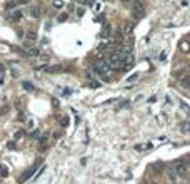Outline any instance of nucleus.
I'll use <instances>...</instances> for the list:
<instances>
[{
  "mask_svg": "<svg viewBox=\"0 0 190 184\" xmlns=\"http://www.w3.org/2000/svg\"><path fill=\"white\" fill-rule=\"evenodd\" d=\"M94 69H95V72L100 74V75H109L110 72H112V65H110L107 60H100Z\"/></svg>",
  "mask_w": 190,
  "mask_h": 184,
  "instance_id": "nucleus-1",
  "label": "nucleus"
},
{
  "mask_svg": "<svg viewBox=\"0 0 190 184\" xmlns=\"http://www.w3.org/2000/svg\"><path fill=\"white\" fill-rule=\"evenodd\" d=\"M132 15H134V19H135V20L142 19L143 15H145L143 3H140V2H134V7H132Z\"/></svg>",
  "mask_w": 190,
  "mask_h": 184,
  "instance_id": "nucleus-2",
  "label": "nucleus"
},
{
  "mask_svg": "<svg viewBox=\"0 0 190 184\" xmlns=\"http://www.w3.org/2000/svg\"><path fill=\"white\" fill-rule=\"evenodd\" d=\"M173 171H175V174L177 176H180V177H183V176H187V166H185V162H175L173 164Z\"/></svg>",
  "mask_w": 190,
  "mask_h": 184,
  "instance_id": "nucleus-3",
  "label": "nucleus"
},
{
  "mask_svg": "<svg viewBox=\"0 0 190 184\" xmlns=\"http://www.w3.org/2000/svg\"><path fill=\"white\" fill-rule=\"evenodd\" d=\"M35 169H37V167H28L27 171H25V172H23V174H22L20 176V179H19V184H23L25 183V181H28V179H30V177L34 176V172H35Z\"/></svg>",
  "mask_w": 190,
  "mask_h": 184,
  "instance_id": "nucleus-4",
  "label": "nucleus"
},
{
  "mask_svg": "<svg viewBox=\"0 0 190 184\" xmlns=\"http://www.w3.org/2000/svg\"><path fill=\"white\" fill-rule=\"evenodd\" d=\"M110 35V25L109 24H103L102 30H100V39H107Z\"/></svg>",
  "mask_w": 190,
  "mask_h": 184,
  "instance_id": "nucleus-5",
  "label": "nucleus"
},
{
  "mask_svg": "<svg viewBox=\"0 0 190 184\" xmlns=\"http://www.w3.org/2000/svg\"><path fill=\"white\" fill-rule=\"evenodd\" d=\"M180 85L183 89H190V75H185V77L180 79Z\"/></svg>",
  "mask_w": 190,
  "mask_h": 184,
  "instance_id": "nucleus-6",
  "label": "nucleus"
},
{
  "mask_svg": "<svg viewBox=\"0 0 190 184\" xmlns=\"http://www.w3.org/2000/svg\"><path fill=\"white\" fill-rule=\"evenodd\" d=\"M167 176H169V179L172 183L177 181V174H175V171H173V167H167Z\"/></svg>",
  "mask_w": 190,
  "mask_h": 184,
  "instance_id": "nucleus-7",
  "label": "nucleus"
},
{
  "mask_svg": "<svg viewBox=\"0 0 190 184\" xmlns=\"http://www.w3.org/2000/svg\"><path fill=\"white\" fill-rule=\"evenodd\" d=\"M132 28H134V25H132L130 22H125V24L122 25V32H123V34H130V32H132Z\"/></svg>",
  "mask_w": 190,
  "mask_h": 184,
  "instance_id": "nucleus-8",
  "label": "nucleus"
},
{
  "mask_svg": "<svg viewBox=\"0 0 190 184\" xmlns=\"http://www.w3.org/2000/svg\"><path fill=\"white\" fill-rule=\"evenodd\" d=\"M45 70H47L48 74H55V72H60L62 67L60 65H50V67H45Z\"/></svg>",
  "mask_w": 190,
  "mask_h": 184,
  "instance_id": "nucleus-9",
  "label": "nucleus"
},
{
  "mask_svg": "<svg viewBox=\"0 0 190 184\" xmlns=\"http://www.w3.org/2000/svg\"><path fill=\"white\" fill-rule=\"evenodd\" d=\"M10 19H12V20H20L22 19V10H14V12L10 14Z\"/></svg>",
  "mask_w": 190,
  "mask_h": 184,
  "instance_id": "nucleus-10",
  "label": "nucleus"
},
{
  "mask_svg": "<svg viewBox=\"0 0 190 184\" xmlns=\"http://www.w3.org/2000/svg\"><path fill=\"white\" fill-rule=\"evenodd\" d=\"M8 176V167L5 164H0V177H7Z\"/></svg>",
  "mask_w": 190,
  "mask_h": 184,
  "instance_id": "nucleus-11",
  "label": "nucleus"
},
{
  "mask_svg": "<svg viewBox=\"0 0 190 184\" xmlns=\"http://www.w3.org/2000/svg\"><path fill=\"white\" fill-rule=\"evenodd\" d=\"M22 87L25 89V90H28V92H32V90H35L34 85L30 84V82H22Z\"/></svg>",
  "mask_w": 190,
  "mask_h": 184,
  "instance_id": "nucleus-12",
  "label": "nucleus"
},
{
  "mask_svg": "<svg viewBox=\"0 0 190 184\" xmlns=\"http://www.w3.org/2000/svg\"><path fill=\"white\" fill-rule=\"evenodd\" d=\"M30 15H32L34 19H39V17H40V12H39V8H32V10H30Z\"/></svg>",
  "mask_w": 190,
  "mask_h": 184,
  "instance_id": "nucleus-13",
  "label": "nucleus"
},
{
  "mask_svg": "<svg viewBox=\"0 0 190 184\" xmlns=\"http://www.w3.org/2000/svg\"><path fill=\"white\" fill-rule=\"evenodd\" d=\"M35 37H37V35H35L34 32H28L27 34V40L28 42H35Z\"/></svg>",
  "mask_w": 190,
  "mask_h": 184,
  "instance_id": "nucleus-14",
  "label": "nucleus"
},
{
  "mask_svg": "<svg viewBox=\"0 0 190 184\" xmlns=\"http://www.w3.org/2000/svg\"><path fill=\"white\" fill-rule=\"evenodd\" d=\"M152 169L155 171V172H158V169H162V162H155V164H152Z\"/></svg>",
  "mask_w": 190,
  "mask_h": 184,
  "instance_id": "nucleus-15",
  "label": "nucleus"
},
{
  "mask_svg": "<svg viewBox=\"0 0 190 184\" xmlns=\"http://www.w3.org/2000/svg\"><path fill=\"white\" fill-rule=\"evenodd\" d=\"M82 5H94V0H78Z\"/></svg>",
  "mask_w": 190,
  "mask_h": 184,
  "instance_id": "nucleus-16",
  "label": "nucleus"
},
{
  "mask_svg": "<svg viewBox=\"0 0 190 184\" xmlns=\"http://www.w3.org/2000/svg\"><path fill=\"white\" fill-rule=\"evenodd\" d=\"M27 55H39V50H37V49H28Z\"/></svg>",
  "mask_w": 190,
  "mask_h": 184,
  "instance_id": "nucleus-17",
  "label": "nucleus"
},
{
  "mask_svg": "<svg viewBox=\"0 0 190 184\" xmlns=\"http://www.w3.org/2000/svg\"><path fill=\"white\" fill-rule=\"evenodd\" d=\"M137 79H138V74H134V75L129 79V84H130V82H134V81H137Z\"/></svg>",
  "mask_w": 190,
  "mask_h": 184,
  "instance_id": "nucleus-18",
  "label": "nucleus"
},
{
  "mask_svg": "<svg viewBox=\"0 0 190 184\" xmlns=\"http://www.w3.org/2000/svg\"><path fill=\"white\" fill-rule=\"evenodd\" d=\"M54 5H55V7H59V8L63 7V3H62V2H59V0H55V2H54Z\"/></svg>",
  "mask_w": 190,
  "mask_h": 184,
  "instance_id": "nucleus-19",
  "label": "nucleus"
},
{
  "mask_svg": "<svg viewBox=\"0 0 190 184\" xmlns=\"http://www.w3.org/2000/svg\"><path fill=\"white\" fill-rule=\"evenodd\" d=\"M59 20H60V22L67 20V14H62V15H59Z\"/></svg>",
  "mask_w": 190,
  "mask_h": 184,
  "instance_id": "nucleus-20",
  "label": "nucleus"
},
{
  "mask_svg": "<svg viewBox=\"0 0 190 184\" xmlns=\"http://www.w3.org/2000/svg\"><path fill=\"white\" fill-rule=\"evenodd\" d=\"M45 142H47V136H42V137H40V144L43 146Z\"/></svg>",
  "mask_w": 190,
  "mask_h": 184,
  "instance_id": "nucleus-21",
  "label": "nucleus"
},
{
  "mask_svg": "<svg viewBox=\"0 0 190 184\" xmlns=\"http://www.w3.org/2000/svg\"><path fill=\"white\" fill-rule=\"evenodd\" d=\"M30 137H39V131H34V132H30Z\"/></svg>",
  "mask_w": 190,
  "mask_h": 184,
  "instance_id": "nucleus-22",
  "label": "nucleus"
},
{
  "mask_svg": "<svg viewBox=\"0 0 190 184\" xmlns=\"http://www.w3.org/2000/svg\"><path fill=\"white\" fill-rule=\"evenodd\" d=\"M15 7V2H10V3H7V8L10 10V8H14Z\"/></svg>",
  "mask_w": 190,
  "mask_h": 184,
  "instance_id": "nucleus-23",
  "label": "nucleus"
},
{
  "mask_svg": "<svg viewBox=\"0 0 190 184\" xmlns=\"http://www.w3.org/2000/svg\"><path fill=\"white\" fill-rule=\"evenodd\" d=\"M22 136H23V132L20 131V132H17V134H15V139H19V137H22Z\"/></svg>",
  "mask_w": 190,
  "mask_h": 184,
  "instance_id": "nucleus-24",
  "label": "nucleus"
},
{
  "mask_svg": "<svg viewBox=\"0 0 190 184\" xmlns=\"http://www.w3.org/2000/svg\"><path fill=\"white\" fill-rule=\"evenodd\" d=\"M67 124H68V119H67V117H65V119L62 121V126H67Z\"/></svg>",
  "mask_w": 190,
  "mask_h": 184,
  "instance_id": "nucleus-25",
  "label": "nucleus"
},
{
  "mask_svg": "<svg viewBox=\"0 0 190 184\" xmlns=\"http://www.w3.org/2000/svg\"><path fill=\"white\" fill-rule=\"evenodd\" d=\"M183 129L187 131V129H190V122H187V124H183Z\"/></svg>",
  "mask_w": 190,
  "mask_h": 184,
  "instance_id": "nucleus-26",
  "label": "nucleus"
},
{
  "mask_svg": "<svg viewBox=\"0 0 190 184\" xmlns=\"http://www.w3.org/2000/svg\"><path fill=\"white\" fill-rule=\"evenodd\" d=\"M120 2H123V3H129V2H132V0H120Z\"/></svg>",
  "mask_w": 190,
  "mask_h": 184,
  "instance_id": "nucleus-27",
  "label": "nucleus"
},
{
  "mask_svg": "<svg viewBox=\"0 0 190 184\" xmlns=\"http://www.w3.org/2000/svg\"><path fill=\"white\" fill-rule=\"evenodd\" d=\"M2 72H3V65H0V74H2Z\"/></svg>",
  "mask_w": 190,
  "mask_h": 184,
  "instance_id": "nucleus-28",
  "label": "nucleus"
},
{
  "mask_svg": "<svg viewBox=\"0 0 190 184\" xmlns=\"http://www.w3.org/2000/svg\"><path fill=\"white\" fill-rule=\"evenodd\" d=\"M189 166H190V159H189Z\"/></svg>",
  "mask_w": 190,
  "mask_h": 184,
  "instance_id": "nucleus-29",
  "label": "nucleus"
},
{
  "mask_svg": "<svg viewBox=\"0 0 190 184\" xmlns=\"http://www.w3.org/2000/svg\"><path fill=\"white\" fill-rule=\"evenodd\" d=\"M154 184H157V183H154Z\"/></svg>",
  "mask_w": 190,
  "mask_h": 184,
  "instance_id": "nucleus-30",
  "label": "nucleus"
}]
</instances>
